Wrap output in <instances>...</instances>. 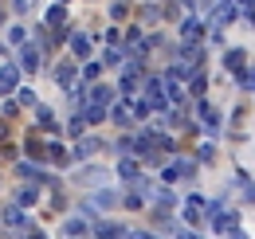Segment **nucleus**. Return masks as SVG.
Masks as SVG:
<instances>
[{
	"label": "nucleus",
	"mask_w": 255,
	"mask_h": 239,
	"mask_svg": "<svg viewBox=\"0 0 255 239\" xmlns=\"http://www.w3.org/2000/svg\"><path fill=\"white\" fill-rule=\"evenodd\" d=\"M16 83V75H12V67H4V75H0V87H12Z\"/></svg>",
	"instance_id": "1"
}]
</instances>
